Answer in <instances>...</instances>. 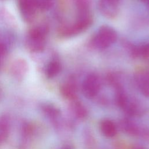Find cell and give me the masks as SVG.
Returning a JSON list of instances; mask_svg holds the SVG:
<instances>
[{
	"mask_svg": "<svg viewBox=\"0 0 149 149\" xmlns=\"http://www.w3.org/2000/svg\"><path fill=\"white\" fill-rule=\"evenodd\" d=\"M117 39V34L112 27L104 26L100 28L95 34L93 43L100 49H105L112 45Z\"/></svg>",
	"mask_w": 149,
	"mask_h": 149,
	"instance_id": "1",
	"label": "cell"
},
{
	"mask_svg": "<svg viewBox=\"0 0 149 149\" xmlns=\"http://www.w3.org/2000/svg\"><path fill=\"white\" fill-rule=\"evenodd\" d=\"M92 22V18L90 12L78 13L76 21L72 25L63 27L61 31V34L64 36H72L76 35L87 29Z\"/></svg>",
	"mask_w": 149,
	"mask_h": 149,
	"instance_id": "2",
	"label": "cell"
},
{
	"mask_svg": "<svg viewBox=\"0 0 149 149\" xmlns=\"http://www.w3.org/2000/svg\"><path fill=\"white\" fill-rule=\"evenodd\" d=\"M47 28L44 26L33 28L29 33L28 45L34 51H41L45 46Z\"/></svg>",
	"mask_w": 149,
	"mask_h": 149,
	"instance_id": "3",
	"label": "cell"
},
{
	"mask_svg": "<svg viewBox=\"0 0 149 149\" xmlns=\"http://www.w3.org/2000/svg\"><path fill=\"white\" fill-rule=\"evenodd\" d=\"M101 88V81L99 77L94 73L90 74L84 79L81 89L84 96L88 98L95 97Z\"/></svg>",
	"mask_w": 149,
	"mask_h": 149,
	"instance_id": "4",
	"label": "cell"
},
{
	"mask_svg": "<svg viewBox=\"0 0 149 149\" xmlns=\"http://www.w3.org/2000/svg\"><path fill=\"white\" fill-rule=\"evenodd\" d=\"M42 113L56 127H58L61 117V112L58 108L52 104L48 103L42 104L40 107Z\"/></svg>",
	"mask_w": 149,
	"mask_h": 149,
	"instance_id": "5",
	"label": "cell"
},
{
	"mask_svg": "<svg viewBox=\"0 0 149 149\" xmlns=\"http://www.w3.org/2000/svg\"><path fill=\"white\" fill-rule=\"evenodd\" d=\"M19 10L26 20H30L33 17L37 9L34 0H19Z\"/></svg>",
	"mask_w": 149,
	"mask_h": 149,
	"instance_id": "6",
	"label": "cell"
},
{
	"mask_svg": "<svg viewBox=\"0 0 149 149\" xmlns=\"http://www.w3.org/2000/svg\"><path fill=\"white\" fill-rule=\"evenodd\" d=\"M11 129V120L5 113L0 115V145L4 144L8 140Z\"/></svg>",
	"mask_w": 149,
	"mask_h": 149,
	"instance_id": "7",
	"label": "cell"
},
{
	"mask_svg": "<svg viewBox=\"0 0 149 149\" xmlns=\"http://www.w3.org/2000/svg\"><path fill=\"white\" fill-rule=\"evenodd\" d=\"M120 127L125 133L133 136L142 135V134H145V132H148L146 129H141L135 123L128 119H123L121 120Z\"/></svg>",
	"mask_w": 149,
	"mask_h": 149,
	"instance_id": "8",
	"label": "cell"
},
{
	"mask_svg": "<svg viewBox=\"0 0 149 149\" xmlns=\"http://www.w3.org/2000/svg\"><path fill=\"white\" fill-rule=\"evenodd\" d=\"M120 0H100V8L104 15L108 17L115 16L118 11V5Z\"/></svg>",
	"mask_w": 149,
	"mask_h": 149,
	"instance_id": "9",
	"label": "cell"
},
{
	"mask_svg": "<svg viewBox=\"0 0 149 149\" xmlns=\"http://www.w3.org/2000/svg\"><path fill=\"white\" fill-rule=\"evenodd\" d=\"M35 127L30 122L27 121L23 122L20 126V136L22 144L29 142L35 133Z\"/></svg>",
	"mask_w": 149,
	"mask_h": 149,
	"instance_id": "10",
	"label": "cell"
},
{
	"mask_svg": "<svg viewBox=\"0 0 149 149\" xmlns=\"http://www.w3.org/2000/svg\"><path fill=\"white\" fill-rule=\"evenodd\" d=\"M100 129L102 133L107 137H113L117 133L115 124L108 119H105L101 122Z\"/></svg>",
	"mask_w": 149,
	"mask_h": 149,
	"instance_id": "11",
	"label": "cell"
},
{
	"mask_svg": "<svg viewBox=\"0 0 149 149\" xmlns=\"http://www.w3.org/2000/svg\"><path fill=\"white\" fill-rule=\"evenodd\" d=\"M61 92L66 98L69 100L74 99L76 95V88L74 83L72 80H70L64 83L61 87Z\"/></svg>",
	"mask_w": 149,
	"mask_h": 149,
	"instance_id": "12",
	"label": "cell"
},
{
	"mask_svg": "<svg viewBox=\"0 0 149 149\" xmlns=\"http://www.w3.org/2000/svg\"><path fill=\"white\" fill-rule=\"evenodd\" d=\"M61 65L56 60L51 61L47 65L45 69V74L48 78L51 79L55 77L61 71Z\"/></svg>",
	"mask_w": 149,
	"mask_h": 149,
	"instance_id": "13",
	"label": "cell"
},
{
	"mask_svg": "<svg viewBox=\"0 0 149 149\" xmlns=\"http://www.w3.org/2000/svg\"><path fill=\"white\" fill-rule=\"evenodd\" d=\"M137 84L141 93L144 96L149 97V75L140 74L137 79Z\"/></svg>",
	"mask_w": 149,
	"mask_h": 149,
	"instance_id": "14",
	"label": "cell"
},
{
	"mask_svg": "<svg viewBox=\"0 0 149 149\" xmlns=\"http://www.w3.org/2000/svg\"><path fill=\"white\" fill-rule=\"evenodd\" d=\"M72 110L78 118L83 119L87 115V111L80 102H74L72 104Z\"/></svg>",
	"mask_w": 149,
	"mask_h": 149,
	"instance_id": "15",
	"label": "cell"
},
{
	"mask_svg": "<svg viewBox=\"0 0 149 149\" xmlns=\"http://www.w3.org/2000/svg\"><path fill=\"white\" fill-rule=\"evenodd\" d=\"M75 6L76 7L78 13L89 12L90 5V0H73Z\"/></svg>",
	"mask_w": 149,
	"mask_h": 149,
	"instance_id": "16",
	"label": "cell"
},
{
	"mask_svg": "<svg viewBox=\"0 0 149 149\" xmlns=\"http://www.w3.org/2000/svg\"><path fill=\"white\" fill-rule=\"evenodd\" d=\"M37 8L41 10H48L53 5V0H34Z\"/></svg>",
	"mask_w": 149,
	"mask_h": 149,
	"instance_id": "17",
	"label": "cell"
},
{
	"mask_svg": "<svg viewBox=\"0 0 149 149\" xmlns=\"http://www.w3.org/2000/svg\"><path fill=\"white\" fill-rule=\"evenodd\" d=\"M7 52V48L4 43L0 41V58L5 56Z\"/></svg>",
	"mask_w": 149,
	"mask_h": 149,
	"instance_id": "18",
	"label": "cell"
},
{
	"mask_svg": "<svg viewBox=\"0 0 149 149\" xmlns=\"http://www.w3.org/2000/svg\"><path fill=\"white\" fill-rule=\"evenodd\" d=\"M61 149H73L72 147L70 145H65L63 147H62Z\"/></svg>",
	"mask_w": 149,
	"mask_h": 149,
	"instance_id": "19",
	"label": "cell"
},
{
	"mask_svg": "<svg viewBox=\"0 0 149 149\" xmlns=\"http://www.w3.org/2000/svg\"><path fill=\"white\" fill-rule=\"evenodd\" d=\"M144 3L147 4V5H149V0H141Z\"/></svg>",
	"mask_w": 149,
	"mask_h": 149,
	"instance_id": "20",
	"label": "cell"
},
{
	"mask_svg": "<svg viewBox=\"0 0 149 149\" xmlns=\"http://www.w3.org/2000/svg\"><path fill=\"white\" fill-rule=\"evenodd\" d=\"M132 149H144L143 147H139V146H136V147H134L133 148H132Z\"/></svg>",
	"mask_w": 149,
	"mask_h": 149,
	"instance_id": "21",
	"label": "cell"
}]
</instances>
